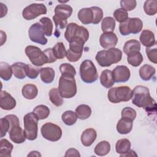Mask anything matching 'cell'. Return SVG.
Returning a JSON list of instances; mask_svg holds the SVG:
<instances>
[{"instance_id":"9c48e42d","label":"cell","mask_w":157,"mask_h":157,"mask_svg":"<svg viewBox=\"0 0 157 157\" xmlns=\"http://www.w3.org/2000/svg\"><path fill=\"white\" fill-rule=\"evenodd\" d=\"M79 37L86 42L89 38V32L87 29L82 26H79L75 23L67 24L64 33V37L67 42H70L74 37Z\"/></svg>"},{"instance_id":"d6986e66","label":"cell","mask_w":157,"mask_h":157,"mask_svg":"<svg viewBox=\"0 0 157 157\" xmlns=\"http://www.w3.org/2000/svg\"><path fill=\"white\" fill-rule=\"evenodd\" d=\"M11 67L13 74L16 78L21 80L27 76L28 64L21 62H17L13 63Z\"/></svg>"},{"instance_id":"44dd1931","label":"cell","mask_w":157,"mask_h":157,"mask_svg":"<svg viewBox=\"0 0 157 157\" xmlns=\"http://www.w3.org/2000/svg\"><path fill=\"white\" fill-rule=\"evenodd\" d=\"M72 8L65 4H61L56 6L55 9V15L64 19H67L72 13Z\"/></svg>"},{"instance_id":"f546056e","label":"cell","mask_w":157,"mask_h":157,"mask_svg":"<svg viewBox=\"0 0 157 157\" xmlns=\"http://www.w3.org/2000/svg\"><path fill=\"white\" fill-rule=\"evenodd\" d=\"M140 44L138 40L136 39H131L124 43L123 46V52L125 54L128 55L132 52L140 51Z\"/></svg>"},{"instance_id":"816d5d0a","label":"cell","mask_w":157,"mask_h":157,"mask_svg":"<svg viewBox=\"0 0 157 157\" xmlns=\"http://www.w3.org/2000/svg\"><path fill=\"white\" fill-rule=\"evenodd\" d=\"M44 52L46 55V56L48 58V63H54L56 61V59L53 55L52 48H46L45 50H44Z\"/></svg>"},{"instance_id":"f6af8a7d","label":"cell","mask_w":157,"mask_h":157,"mask_svg":"<svg viewBox=\"0 0 157 157\" xmlns=\"http://www.w3.org/2000/svg\"><path fill=\"white\" fill-rule=\"evenodd\" d=\"M91 10H93V21L92 22L93 24L96 25L98 24L103 18V10H102L101 8L96 6H93L91 7Z\"/></svg>"},{"instance_id":"83f0119b","label":"cell","mask_w":157,"mask_h":157,"mask_svg":"<svg viewBox=\"0 0 157 157\" xmlns=\"http://www.w3.org/2000/svg\"><path fill=\"white\" fill-rule=\"evenodd\" d=\"M94 151L98 156H105L110 151V144L106 140L101 141L96 145Z\"/></svg>"},{"instance_id":"f907efd6","label":"cell","mask_w":157,"mask_h":157,"mask_svg":"<svg viewBox=\"0 0 157 157\" xmlns=\"http://www.w3.org/2000/svg\"><path fill=\"white\" fill-rule=\"evenodd\" d=\"M82 55V54L74 53L72 51H71L69 49L66 51V56L67 60L70 62H76L78 61L80 59Z\"/></svg>"},{"instance_id":"bcb514c9","label":"cell","mask_w":157,"mask_h":157,"mask_svg":"<svg viewBox=\"0 0 157 157\" xmlns=\"http://www.w3.org/2000/svg\"><path fill=\"white\" fill-rule=\"evenodd\" d=\"M121 8L126 12L134 9L137 6V2L135 0H121L120 1Z\"/></svg>"},{"instance_id":"ee69618b","label":"cell","mask_w":157,"mask_h":157,"mask_svg":"<svg viewBox=\"0 0 157 157\" xmlns=\"http://www.w3.org/2000/svg\"><path fill=\"white\" fill-rule=\"evenodd\" d=\"M113 17L117 21L121 23L128 19V13L125 10L120 8L116 9L113 12Z\"/></svg>"},{"instance_id":"e0dca14e","label":"cell","mask_w":157,"mask_h":157,"mask_svg":"<svg viewBox=\"0 0 157 157\" xmlns=\"http://www.w3.org/2000/svg\"><path fill=\"white\" fill-rule=\"evenodd\" d=\"M140 43L147 48H150L156 45V40L154 33L150 30L144 29L139 37Z\"/></svg>"},{"instance_id":"2e32d148","label":"cell","mask_w":157,"mask_h":157,"mask_svg":"<svg viewBox=\"0 0 157 157\" xmlns=\"http://www.w3.org/2000/svg\"><path fill=\"white\" fill-rule=\"evenodd\" d=\"M17 102L15 99L7 91H1L0 98V106L3 110H10L14 109L16 106Z\"/></svg>"},{"instance_id":"ba28073f","label":"cell","mask_w":157,"mask_h":157,"mask_svg":"<svg viewBox=\"0 0 157 157\" xmlns=\"http://www.w3.org/2000/svg\"><path fill=\"white\" fill-rule=\"evenodd\" d=\"M143 28L142 21L139 18H128V19L120 24L119 31L121 35L128 36L131 33L134 34L140 33Z\"/></svg>"},{"instance_id":"7402d4cb","label":"cell","mask_w":157,"mask_h":157,"mask_svg":"<svg viewBox=\"0 0 157 157\" xmlns=\"http://www.w3.org/2000/svg\"><path fill=\"white\" fill-rule=\"evenodd\" d=\"M133 121L121 118L117 124V131L120 134H127L131 131Z\"/></svg>"},{"instance_id":"5b68a950","label":"cell","mask_w":157,"mask_h":157,"mask_svg":"<svg viewBox=\"0 0 157 157\" xmlns=\"http://www.w3.org/2000/svg\"><path fill=\"white\" fill-rule=\"evenodd\" d=\"M80 75L83 82L91 83L97 80L98 74L93 61L90 59L84 60L80 66Z\"/></svg>"},{"instance_id":"6f0895ef","label":"cell","mask_w":157,"mask_h":157,"mask_svg":"<svg viewBox=\"0 0 157 157\" xmlns=\"http://www.w3.org/2000/svg\"><path fill=\"white\" fill-rule=\"evenodd\" d=\"M41 156V155L40 154V153L37 151H31L28 155V156Z\"/></svg>"},{"instance_id":"6da1fadb","label":"cell","mask_w":157,"mask_h":157,"mask_svg":"<svg viewBox=\"0 0 157 157\" xmlns=\"http://www.w3.org/2000/svg\"><path fill=\"white\" fill-rule=\"evenodd\" d=\"M132 102L138 107L144 108L148 113L156 112V101L151 98L149 89L142 85H137L132 90Z\"/></svg>"},{"instance_id":"d6a6232c","label":"cell","mask_w":157,"mask_h":157,"mask_svg":"<svg viewBox=\"0 0 157 157\" xmlns=\"http://www.w3.org/2000/svg\"><path fill=\"white\" fill-rule=\"evenodd\" d=\"M39 21L45 36L48 37L51 36L53 29V25L52 20L48 17H44L41 18Z\"/></svg>"},{"instance_id":"f5cc1de1","label":"cell","mask_w":157,"mask_h":157,"mask_svg":"<svg viewBox=\"0 0 157 157\" xmlns=\"http://www.w3.org/2000/svg\"><path fill=\"white\" fill-rule=\"evenodd\" d=\"M66 157L67 156H75V157H80V155L79 153V151L75 149V148H69L65 153L64 155Z\"/></svg>"},{"instance_id":"b9f144b4","label":"cell","mask_w":157,"mask_h":157,"mask_svg":"<svg viewBox=\"0 0 157 157\" xmlns=\"http://www.w3.org/2000/svg\"><path fill=\"white\" fill-rule=\"evenodd\" d=\"M144 10L148 15L153 16L157 13V2L155 0H147L144 4Z\"/></svg>"},{"instance_id":"4316f807","label":"cell","mask_w":157,"mask_h":157,"mask_svg":"<svg viewBox=\"0 0 157 157\" xmlns=\"http://www.w3.org/2000/svg\"><path fill=\"white\" fill-rule=\"evenodd\" d=\"M143 60V56L139 51L132 52L127 55L128 63L134 67L139 66L142 63Z\"/></svg>"},{"instance_id":"7c38bea8","label":"cell","mask_w":157,"mask_h":157,"mask_svg":"<svg viewBox=\"0 0 157 157\" xmlns=\"http://www.w3.org/2000/svg\"><path fill=\"white\" fill-rule=\"evenodd\" d=\"M47 10V7L44 4L33 3L23 10L22 16L26 20H31L40 15L46 14Z\"/></svg>"},{"instance_id":"8992f818","label":"cell","mask_w":157,"mask_h":157,"mask_svg":"<svg viewBox=\"0 0 157 157\" xmlns=\"http://www.w3.org/2000/svg\"><path fill=\"white\" fill-rule=\"evenodd\" d=\"M58 90L64 98H71L77 93V85L74 78L61 75L59 79Z\"/></svg>"},{"instance_id":"4dcf8cb0","label":"cell","mask_w":157,"mask_h":157,"mask_svg":"<svg viewBox=\"0 0 157 157\" xmlns=\"http://www.w3.org/2000/svg\"><path fill=\"white\" fill-rule=\"evenodd\" d=\"M75 113L77 118L80 120H85L89 118L91 114L90 107L86 104H81L75 109Z\"/></svg>"},{"instance_id":"d590c367","label":"cell","mask_w":157,"mask_h":157,"mask_svg":"<svg viewBox=\"0 0 157 157\" xmlns=\"http://www.w3.org/2000/svg\"><path fill=\"white\" fill-rule=\"evenodd\" d=\"M49 98L52 103L56 107H59L63 104V97L61 96L57 88H52L48 93Z\"/></svg>"},{"instance_id":"74e56055","label":"cell","mask_w":157,"mask_h":157,"mask_svg":"<svg viewBox=\"0 0 157 157\" xmlns=\"http://www.w3.org/2000/svg\"><path fill=\"white\" fill-rule=\"evenodd\" d=\"M76 113L72 110H67L61 115V119L63 123L67 126H72L75 124L77 120Z\"/></svg>"},{"instance_id":"cb8c5ba5","label":"cell","mask_w":157,"mask_h":157,"mask_svg":"<svg viewBox=\"0 0 157 157\" xmlns=\"http://www.w3.org/2000/svg\"><path fill=\"white\" fill-rule=\"evenodd\" d=\"M101 84L106 88H111L115 83L112 76V72L109 69L104 70L100 76Z\"/></svg>"},{"instance_id":"4fadbf2b","label":"cell","mask_w":157,"mask_h":157,"mask_svg":"<svg viewBox=\"0 0 157 157\" xmlns=\"http://www.w3.org/2000/svg\"><path fill=\"white\" fill-rule=\"evenodd\" d=\"M28 35L29 39L33 42L45 45L48 42L40 23H35L30 26L28 30Z\"/></svg>"},{"instance_id":"d4e9b609","label":"cell","mask_w":157,"mask_h":157,"mask_svg":"<svg viewBox=\"0 0 157 157\" xmlns=\"http://www.w3.org/2000/svg\"><path fill=\"white\" fill-rule=\"evenodd\" d=\"M21 93L25 98L31 100L37 96L38 94V89L35 85L28 83L23 86Z\"/></svg>"},{"instance_id":"f35d334b","label":"cell","mask_w":157,"mask_h":157,"mask_svg":"<svg viewBox=\"0 0 157 157\" xmlns=\"http://www.w3.org/2000/svg\"><path fill=\"white\" fill-rule=\"evenodd\" d=\"M53 20L55 25V31L54 34L56 37H58L60 36V33L59 30L63 29L67 26V20L66 19L62 18L56 15H53Z\"/></svg>"},{"instance_id":"7dc6e473","label":"cell","mask_w":157,"mask_h":157,"mask_svg":"<svg viewBox=\"0 0 157 157\" xmlns=\"http://www.w3.org/2000/svg\"><path fill=\"white\" fill-rule=\"evenodd\" d=\"M9 128L10 123L9 120L6 117L1 118V137H3L6 135Z\"/></svg>"},{"instance_id":"ab89813d","label":"cell","mask_w":157,"mask_h":157,"mask_svg":"<svg viewBox=\"0 0 157 157\" xmlns=\"http://www.w3.org/2000/svg\"><path fill=\"white\" fill-rule=\"evenodd\" d=\"M33 112L37 116L39 120H41L48 117L50 115V109L45 105H39L33 109Z\"/></svg>"},{"instance_id":"9f6ffc18","label":"cell","mask_w":157,"mask_h":157,"mask_svg":"<svg viewBox=\"0 0 157 157\" xmlns=\"http://www.w3.org/2000/svg\"><path fill=\"white\" fill-rule=\"evenodd\" d=\"M6 41V34L3 31H1V46H2Z\"/></svg>"},{"instance_id":"ffe728a7","label":"cell","mask_w":157,"mask_h":157,"mask_svg":"<svg viewBox=\"0 0 157 157\" xmlns=\"http://www.w3.org/2000/svg\"><path fill=\"white\" fill-rule=\"evenodd\" d=\"M78 18L83 25L92 23L93 21V12L91 7L82 8L78 12Z\"/></svg>"},{"instance_id":"11a10c76","label":"cell","mask_w":157,"mask_h":157,"mask_svg":"<svg viewBox=\"0 0 157 157\" xmlns=\"http://www.w3.org/2000/svg\"><path fill=\"white\" fill-rule=\"evenodd\" d=\"M120 156H137V155L132 150H129L127 153L120 155Z\"/></svg>"},{"instance_id":"60d3db41","label":"cell","mask_w":157,"mask_h":157,"mask_svg":"<svg viewBox=\"0 0 157 157\" xmlns=\"http://www.w3.org/2000/svg\"><path fill=\"white\" fill-rule=\"evenodd\" d=\"M53 53L56 59H63L66 56V50L63 42H57L52 48Z\"/></svg>"},{"instance_id":"9a60e30c","label":"cell","mask_w":157,"mask_h":157,"mask_svg":"<svg viewBox=\"0 0 157 157\" xmlns=\"http://www.w3.org/2000/svg\"><path fill=\"white\" fill-rule=\"evenodd\" d=\"M99 43L105 50L114 48L118 43V37L113 32L104 33L100 36Z\"/></svg>"},{"instance_id":"52a82bcc","label":"cell","mask_w":157,"mask_h":157,"mask_svg":"<svg viewBox=\"0 0 157 157\" xmlns=\"http://www.w3.org/2000/svg\"><path fill=\"white\" fill-rule=\"evenodd\" d=\"M38 118L33 112L26 114L23 117L24 131L26 139L34 140L37 137Z\"/></svg>"},{"instance_id":"30bf717a","label":"cell","mask_w":157,"mask_h":157,"mask_svg":"<svg viewBox=\"0 0 157 157\" xmlns=\"http://www.w3.org/2000/svg\"><path fill=\"white\" fill-rule=\"evenodd\" d=\"M25 53L31 63L36 66H41L48 63V58L44 51L34 45H28L25 48Z\"/></svg>"},{"instance_id":"277c9868","label":"cell","mask_w":157,"mask_h":157,"mask_svg":"<svg viewBox=\"0 0 157 157\" xmlns=\"http://www.w3.org/2000/svg\"><path fill=\"white\" fill-rule=\"evenodd\" d=\"M132 90L129 86H121L110 88L107 97L110 102L117 104L129 101L132 99Z\"/></svg>"},{"instance_id":"681fc988","label":"cell","mask_w":157,"mask_h":157,"mask_svg":"<svg viewBox=\"0 0 157 157\" xmlns=\"http://www.w3.org/2000/svg\"><path fill=\"white\" fill-rule=\"evenodd\" d=\"M40 73V70L37 68L32 66L30 64H28L27 67V76L31 79H35L36 78L39 74Z\"/></svg>"},{"instance_id":"836d02e7","label":"cell","mask_w":157,"mask_h":157,"mask_svg":"<svg viewBox=\"0 0 157 157\" xmlns=\"http://www.w3.org/2000/svg\"><path fill=\"white\" fill-rule=\"evenodd\" d=\"M12 69L11 66L8 63L1 61L0 63V77L1 78L5 80H9L12 75Z\"/></svg>"},{"instance_id":"ac0fdd59","label":"cell","mask_w":157,"mask_h":157,"mask_svg":"<svg viewBox=\"0 0 157 157\" xmlns=\"http://www.w3.org/2000/svg\"><path fill=\"white\" fill-rule=\"evenodd\" d=\"M97 137V133L93 128L86 129L82 134L80 140L83 145L85 147L91 146L95 141Z\"/></svg>"},{"instance_id":"c3c4849f","label":"cell","mask_w":157,"mask_h":157,"mask_svg":"<svg viewBox=\"0 0 157 157\" xmlns=\"http://www.w3.org/2000/svg\"><path fill=\"white\" fill-rule=\"evenodd\" d=\"M146 55L148 58V59L153 63L154 64H156L157 63V50L156 48H146L145 50Z\"/></svg>"},{"instance_id":"db71d44e","label":"cell","mask_w":157,"mask_h":157,"mask_svg":"<svg viewBox=\"0 0 157 157\" xmlns=\"http://www.w3.org/2000/svg\"><path fill=\"white\" fill-rule=\"evenodd\" d=\"M0 5H1V12L0 17L2 18L7 13V7L5 4H4L2 2H0Z\"/></svg>"},{"instance_id":"8fae6325","label":"cell","mask_w":157,"mask_h":157,"mask_svg":"<svg viewBox=\"0 0 157 157\" xmlns=\"http://www.w3.org/2000/svg\"><path fill=\"white\" fill-rule=\"evenodd\" d=\"M40 132L44 139L52 142L59 140L63 134L62 129L59 126L50 122L44 124L41 127Z\"/></svg>"},{"instance_id":"7bdbcfd3","label":"cell","mask_w":157,"mask_h":157,"mask_svg":"<svg viewBox=\"0 0 157 157\" xmlns=\"http://www.w3.org/2000/svg\"><path fill=\"white\" fill-rule=\"evenodd\" d=\"M136 115V111L130 107H124V109H123L121 113V116L122 118L130 120L132 121H133L135 120Z\"/></svg>"},{"instance_id":"3957f363","label":"cell","mask_w":157,"mask_h":157,"mask_svg":"<svg viewBox=\"0 0 157 157\" xmlns=\"http://www.w3.org/2000/svg\"><path fill=\"white\" fill-rule=\"evenodd\" d=\"M6 117L9 120L10 128L8 131L10 140L15 144L23 143L26 139L25 131L20 126V121L17 116L15 115H7Z\"/></svg>"},{"instance_id":"603a6c76","label":"cell","mask_w":157,"mask_h":157,"mask_svg":"<svg viewBox=\"0 0 157 157\" xmlns=\"http://www.w3.org/2000/svg\"><path fill=\"white\" fill-rule=\"evenodd\" d=\"M156 70L155 67L149 64H144L140 67L139 71L140 78L144 81L150 80L155 74Z\"/></svg>"},{"instance_id":"8d00e7d4","label":"cell","mask_w":157,"mask_h":157,"mask_svg":"<svg viewBox=\"0 0 157 157\" xmlns=\"http://www.w3.org/2000/svg\"><path fill=\"white\" fill-rule=\"evenodd\" d=\"M59 71L61 72V75L74 78L76 75V71L74 67L69 63H63L59 66Z\"/></svg>"},{"instance_id":"5bb4252c","label":"cell","mask_w":157,"mask_h":157,"mask_svg":"<svg viewBox=\"0 0 157 157\" xmlns=\"http://www.w3.org/2000/svg\"><path fill=\"white\" fill-rule=\"evenodd\" d=\"M112 72L113 78L116 83L126 82L129 80L131 76L129 68L123 65L116 66Z\"/></svg>"},{"instance_id":"f1b7e54d","label":"cell","mask_w":157,"mask_h":157,"mask_svg":"<svg viewBox=\"0 0 157 157\" xmlns=\"http://www.w3.org/2000/svg\"><path fill=\"white\" fill-rule=\"evenodd\" d=\"M131 144L128 139H121L118 140L115 144V150L117 153L123 155L127 153L131 148Z\"/></svg>"},{"instance_id":"1f68e13d","label":"cell","mask_w":157,"mask_h":157,"mask_svg":"<svg viewBox=\"0 0 157 157\" xmlns=\"http://www.w3.org/2000/svg\"><path fill=\"white\" fill-rule=\"evenodd\" d=\"M0 144V156L10 157L13 145L6 139H2Z\"/></svg>"},{"instance_id":"7a4b0ae2","label":"cell","mask_w":157,"mask_h":157,"mask_svg":"<svg viewBox=\"0 0 157 157\" xmlns=\"http://www.w3.org/2000/svg\"><path fill=\"white\" fill-rule=\"evenodd\" d=\"M122 58V52L117 48H111L98 52L95 59L101 67H109L118 63Z\"/></svg>"},{"instance_id":"484cf974","label":"cell","mask_w":157,"mask_h":157,"mask_svg":"<svg viewBox=\"0 0 157 157\" xmlns=\"http://www.w3.org/2000/svg\"><path fill=\"white\" fill-rule=\"evenodd\" d=\"M40 76L44 83H51L55 78V72L54 69L52 67H42L40 69Z\"/></svg>"},{"instance_id":"e575fe53","label":"cell","mask_w":157,"mask_h":157,"mask_svg":"<svg viewBox=\"0 0 157 157\" xmlns=\"http://www.w3.org/2000/svg\"><path fill=\"white\" fill-rule=\"evenodd\" d=\"M115 28V20L112 17H106L102 20L101 29L104 33L113 32Z\"/></svg>"}]
</instances>
